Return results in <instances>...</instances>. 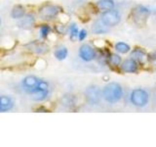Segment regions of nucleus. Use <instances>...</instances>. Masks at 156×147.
<instances>
[{
	"label": "nucleus",
	"mask_w": 156,
	"mask_h": 147,
	"mask_svg": "<svg viewBox=\"0 0 156 147\" xmlns=\"http://www.w3.org/2000/svg\"><path fill=\"white\" fill-rule=\"evenodd\" d=\"M15 106V101L12 97L7 95L0 96V112H8Z\"/></svg>",
	"instance_id": "12"
},
{
	"label": "nucleus",
	"mask_w": 156,
	"mask_h": 147,
	"mask_svg": "<svg viewBox=\"0 0 156 147\" xmlns=\"http://www.w3.org/2000/svg\"><path fill=\"white\" fill-rule=\"evenodd\" d=\"M26 15V9L22 5H16L11 11V17L15 20L22 19Z\"/></svg>",
	"instance_id": "17"
},
{
	"label": "nucleus",
	"mask_w": 156,
	"mask_h": 147,
	"mask_svg": "<svg viewBox=\"0 0 156 147\" xmlns=\"http://www.w3.org/2000/svg\"><path fill=\"white\" fill-rule=\"evenodd\" d=\"M27 47L29 50H31L32 52L36 53V54H39V55H43V54L47 53L49 50V47L47 44L44 42H40V41L30 42L27 45Z\"/></svg>",
	"instance_id": "11"
},
{
	"label": "nucleus",
	"mask_w": 156,
	"mask_h": 147,
	"mask_svg": "<svg viewBox=\"0 0 156 147\" xmlns=\"http://www.w3.org/2000/svg\"><path fill=\"white\" fill-rule=\"evenodd\" d=\"M101 96L106 102L111 104L117 103L123 97V88L117 82H109L104 87L101 91Z\"/></svg>",
	"instance_id": "1"
},
{
	"label": "nucleus",
	"mask_w": 156,
	"mask_h": 147,
	"mask_svg": "<svg viewBox=\"0 0 156 147\" xmlns=\"http://www.w3.org/2000/svg\"><path fill=\"white\" fill-rule=\"evenodd\" d=\"M0 24H1V18H0Z\"/></svg>",
	"instance_id": "24"
},
{
	"label": "nucleus",
	"mask_w": 156,
	"mask_h": 147,
	"mask_svg": "<svg viewBox=\"0 0 156 147\" xmlns=\"http://www.w3.org/2000/svg\"><path fill=\"white\" fill-rule=\"evenodd\" d=\"M78 33H79V31H78L77 24H71L69 27V36L72 40H74L76 37H78Z\"/></svg>",
	"instance_id": "21"
},
{
	"label": "nucleus",
	"mask_w": 156,
	"mask_h": 147,
	"mask_svg": "<svg viewBox=\"0 0 156 147\" xmlns=\"http://www.w3.org/2000/svg\"><path fill=\"white\" fill-rule=\"evenodd\" d=\"M40 81H41L40 78H38L35 76H27L22 81V86L27 93L32 95L36 91Z\"/></svg>",
	"instance_id": "4"
},
{
	"label": "nucleus",
	"mask_w": 156,
	"mask_h": 147,
	"mask_svg": "<svg viewBox=\"0 0 156 147\" xmlns=\"http://www.w3.org/2000/svg\"><path fill=\"white\" fill-rule=\"evenodd\" d=\"M130 100L134 106L138 108H143L147 105L149 100V94L147 91L143 89V88H136L131 92Z\"/></svg>",
	"instance_id": "2"
},
{
	"label": "nucleus",
	"mask_w": 156,
	"mask_h": 147,
	"mask_svg": "<svg viewBox=\"0 0 156 147\" xmlns=\"http://www.w3.org/2000/svg\"><path fill=\"white\" fill-rule=\"evenodd\" d=\"M101 21L108 28L115 27L121 21V14L114 9L109 10V11H105L102 13Z\"/></svg>",
	"instance_id": "3"
},
{
	"label": "nucleus",
	"mask_w": 156,
	"mask_h": 147,
	"mask_svg": "<svg viewBox=\"0 0 156 147\" xmlns=\"http://www.w3.org/2000/svg\"><path fill=\"white\" fill-rule=\"evenodd\" d=\"M131 56L138 63H144L147 59V55L141 48H135L131 52Z\"/></svg>",
	"instance_id": "14"
},
{
	"label": "nucleus",
	"mask_w": 156,
	"mask_h": 147,
	"mask_svg": "<svg viewBox=\"0 0 156 147\" xmlns=\"http://www.w3.org/2000/svg\"><path fill=\"white\" fill-rule=\"evenodd\" d=\"M34 23H35V18L32 14H26L24 16L20 19V22L18 23V27L23 28V29H27V28H30Z\"/></svg>",
	"instance_id": "13"
},
{
	"label": "nucleus",
	"mask_w": 156,
	"mask_h": 147,
	"mask_svg": "<svg viewBox=\"0 0 156 147\" xmlns=\"http://www.w3.org/2000/svg\"><path fill=\"white\" fill-rule=\"evenodd\" d=\"M60 13V8L56 5L47 4L39 10V17L42 20H51L56 18Z\"/></svg>",
	"instance_id": "5"
},
{
	"label": "nucleus",
	"mask_w": 156,
	"mask_h": 147,
	"mask_svg": "<svg viewBox=\"0 0 156 147\" xmlns=\"http://www.w3.org/2000/svg\"><path fill=\"white\" fill-rule=\"evenodd\" d=\"M120 68H121V71L124 73L135 74L136 73V71H138V69H139V63L136 60H134L133 58H129L121 63Z\"/></svg>",
	"instance_id": "10"
},
{
	"label": "nucleus",
	"mask_w": 156,
	"mask_h": 147,
	"mask_svg": "<svg viewBox=\"0 0 156 147\" xmlns=\"http://www.w3.org/2000/svg\"><path fill=\"white\" fill-rule=\"evenodd\" d=\"M149 15L150 10L143 5H139L133 10V19L136 24H144L149 17Z\"/></svg>",
	"instance_id": "7"
},
{
	"label": "nucleus",
	"mask_w": 156,
	"mask_h": 147,
	"mask_svg": "<svg viewBox=\"0 0 156 147\" xmlns=\"http://www.w3.org/2000/svg\"><path fill=\"white\" fill-rule=\"evenodd\" d=\"M86 37H87L86 29H81V31H79V33H78V39H79L80 41H83Z\"/></svg>",
	"instance_id": "23"
},
{
	"label": "nucleus",
	"mask_w": 156,
	"mask_h": 147,
	"mask_svg": "<svg viewBox=\"0 0 156 147\" xmlns=\"http://www.w3.org/2000/svg\"><path fill=\"white\" fill-rule=\"evenodd\" d=\"M108 60H109V63L111 64L112 66H120L121 65V63H122V59L121 57L118 55V54H110L109 55V58H108Z\"/></svg>",
	"instance_id": "20"
},
{
	"label": "nucleus",
	"mask_w": 156,
	"mask_h": 147,
	"mask_svg": "<svg viewBox=\"0 0 156 147\" xmlns=\"http://www.w3.org/2000/svg\"><path fill=\"white\" fill-rule=\"evenodd\" d=\"M55 57L58 59V60H60V61H62V60H65V59L67 57L68 55V50H67V48L66 47H58V49H56V51H55Z\"/></svg>",
	"instance_id": "18"
},
{
	"label": "nucleus",
	"mask_w": 156,
	"mask_h": 147,
	"mask_svg": "<svg viewBox=\"0 0 156 147\" xmlns=\"http://www.w3.org/2000/svg\"><path fill=\"white\" fill-rule=\"evenodd\" d=\"M79 57L85 62H90L96 58V51L89 44H82L79 48Z\"/></svg>",
	"instance_id": "8"
},
{
	"label": "nucleus",
	"mask_w": 156,
	"mask_h": 147,
	"mask_svg": "<svg viewBox=\"0 0 156 147\" xmlns=\"http://www.w3.org/2000/svg\"><path fill=\"white\" fill-rule=\"evenodd\" d=\"M115 50L120 54H126L131 50V47L125 42H117L115 44Z\"/></svg>",
	"instance_id": "19"
},
{
	"label": "nucleus",
	"mask_w": 156,
	"mask_h": 147,
	"mask_svg": "<svg viewBox=\"0 0 156 147\" xmlns=\"http://www.w3.org/2000/svg\"><path fill=\"white\" fill-rule=\"evenodd\" d=\"M49 92H50L49 83L45 81L41 80L37 86L36 91L32 94V99L34 101H39V102L44 101L48 97Z\"/></svg>",
	"instance_id": "6"
},
{
	"label": "nucleus",
	"mask_w": 156,
	"mask_h": 147,
	"mask_svg": "<svg viewBox=\"0 0 156 147\" xmlns=\"http://www.w3.org/2000/svg\"><path fill=\"white\" fill-rule=\"evenodd\" d=\"M51 32V28L48 24H42L40 27V36L42 38H46Z\"/></svg>",
	"instance_id": "22"
},
{
	"label": "nucleus",
	"mask_w": 156,
	"mask_h": 147,
	"mask_svg": "<svg viewBox=\"0 0 156 147\" xmlns=\"http://www.w3.org/2000/svg\"><path fill=\"white\" fill-rule=\"evenodd\" d=\"M97 6L101 11L105 12V11H109V10L114 9L115 3L113 0H99L97 2Z\"/></svg>",
	"instance_id": "15"
},
{
	"label": "nucleus",
	"mask_w": 156,
	"mask_h": 147,
	"mask_svg": "<svg viewBox=\"0 0 156 147\" xmlns=\"http://www.w3.org/2000/svg\"><path fill=\"white\" fill-rule=\"evenodd\" d=\"M92 31L96 34H102V33H105L108 32V27L105 26V24L100 20V21H97L94 24H93Z\"/></svg>",
	"instance_id": "16"
},
{
	"label": "nucleus",
	"mask_w": 156,
	"mask_h": 147,
	"mask_svg": "<svg viewBox=\"0 0 156 147\" xmlns=\"http://www.w3.org/2000/svg\"><path fill=\"white\" fill-rule=\"evenodd\" d=\"M85 96L87 98V100L90 103H92V104H97V103H99L101 100V91L97 85H91L89 87H87V89L85 91Z\"/></svg>",
	"instance_id": "9"
}]
</instances>
